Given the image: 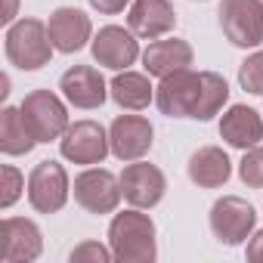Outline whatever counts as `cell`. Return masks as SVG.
Here are the masks:
<instances>
[{"instance_id": "obj_4", "label": "cell", "mask_w": 263, "mask_h": 263, "mask_svg": "<svg viewBox=\"0 0 263 263\" xmlns=\"http://www.w3.org/2000/svg\"><path fill=\"white\" fill-rule=\"evenodd\" d=\"M220 28L235 47H260L263 44V4L260 0H223Z\"/></svg>"}, {"instance_id": "obj_18", "label": "cell", "mask_w": 263, "mask_h": 263, "mask_svg": "<svg viewBox=\"0 0 263 263\" xmlns=\"http://www.w3.org/2000/svg\"><path fill=\"white\" fill-rule=\"evenodd\" d=\"M143 65L152 78H167L180 68L192 65V47L180 37H167V41H155L149 44V50L143 53Z\"/></svg>"}, {"instance_id": "obj_21", "label": "cell", "mask_w": 263, "mask_h": 263, "mask_svg": "<svg viewBox=\"0 0 263 263\" xmlns=\"http://www.w3.org/2000/svg\"><path fill=\"white\" fill-rule=\"evenodd\" d=\"M34 137L28 134V127L22 121V108H4V115H0V149H4L7 155H25L34 149Z\"/></svg>"}, {"instance_id": "obj_16", "label": "cell", "mask_w": 263, "mask_h": 263, "mask_svg": "<svg viewBox=\"0 0 263 263\" xmlns=\"http://www.w3.org/2000/svg\"><path fill=\"white\" fill-rule=\"evenodd\" d=\"M50 41L59 53H78L90 41V19L74 7H59L47 22Z\"/></svg>"}, {"instance_id": "obj_19", "label": "cell", "mask_w": 263, "mask_h": 263, "mask_svg": "<svg viewBox=\"0 0 263 263\" xmlns=\"http://www.w3.org/2000/svg\"><path fill=\"white\" fill-rule=\"evenodd\" d=\"M232 167H229V158L223 149L217 146H204L198 149L192 158H189V180L201 189H217L229 180Z\"/></svg>"}, {"instance_id": "obj_25", "label": "cell", "mask_w": 263, "mask_h": 263, "mask_svg": "<svg viewBox=\"0 0 263 263\" xmlns=\"http://www.w3.org/2000/svg\"><path fill=\"white\" fill-rule=\"evenodd\" d=\"M22 192V174L13 164H4V192H0V204L10 208Z\"/></svg>"}, {"instance_id": "obj_2", "label": "cell", "mask_w": 263, "mask_h": 263, "mask_svg": "<svg viewBox=\"0 0 263 263\" xmlns=\"http://www.w3.org/2000/svg\"><path fill=\"white\" fill-rule=\"evenodd\" d=\"M53 50L56 47L41 19H22V22L10 25V31H7V59L22 71H37V68L50 65Z\"/></svg>"}, {"instance_id": "obj_20", "label": "cell", "mask_w": 263, "mask_h": 263, "mask_svg": "<svg viewBox=\"0 0 263 263\" xmlns=\"http://www.w3.org/2000/svg\"><path fill=\"white\" fill-rule=\"evenodd\" d=\"M152 84L146 74H137V71H124L111 81V99L121 105V108H130V111H140L152 102Z\"/></svg>"}, {"instance_id": "obj_13", "label": "cell", "mask_w": 263, "mask_h": 263, "mask_svg": "<svg viewBox=\"0 0 263 263\" xmlns=\"http://www.w3.org/2000/svg\"><path fill=\"white\" fill-rule=\"evenodd\" d=\"M140 56V44H137V34L130 28H118V25H105L96 37H93V59L105 68H127L134 65Z\"/></svg>"}, {"instance_id": "obj_9", "label": "cell", "mask_w": 263, "mask_h": 263, "mask_svg": "<svg viewBox=\"0 0 263 263\" xmlns=\"http://www.w3.org/2000/svg\"><path fill=\"white\" fill-rule=\"evenodd\" d=\"M254 223H257V214L245 198L226 195L211 208V229L223 245H241L254 229Z\"/></svg>"}, {"instance_id": "obj_24", "label": "cell", "mask_w": 263, "mask_h": 263, "mask_svg": "<svg viewBox=\"0 0 263 263\" xmlns=\"http://www.w3.org/2000/svg\"><path fill=\"white\" fill-rule=\"evenodd\" d=\"M238 81H241V87H245L248 93L263 96V50L254 53V56H248V59L241 62V68H238Z\"/></svg>"}, {"instance_id": "obj_26", "label": "cell", "mask_w": 263, "mask_h": 263, "mask_svg": "<svg viewBox=\"0 0 263 263\" xmlns=\"http://www.w3.org/2000/svg\"><path fill=\"white\" fill-rule=\"evenodd\" d=\"M115 254L111 251H105L99 241H84L81 248H74L71 251V263H81V260H93V263H108Z\"/></svg>"}, {"instance_id": "obj_12", "label": "cell", "mask_w": 263, "mask_h": 263, "mask_svg": "<svg viewBox=\"0 0 263 263\" xmlns=\"http://www.w3.org/2000/svg\"><path fill=\"white\" fill-rule=\"evenodd\" d=\"M41 229L31 220L7 217L0 223V260L4 263H25L41 254Z\"/></svg>"}, {"instance_id": "obj_1", "label": "cell", "mask_w": 263, "mask_h": 263, "mask_svg": "<svg viewBox=\"0 0 263 263\" xmlns=\"http://www.w3.org/2000/svg\"><path fill=\"white\" fill-rule=\"evenodd\" d=\"M108 241L115 260L124 263H152L155 260V223L140 211H124L108 226Z\"/></svg>"}, {"instance_id": "obj_10", "label": "cell", "mask_w": 263, "mask_h": 263, "mask_svg": "<svg viewBox=\"0 0 263 263\" xmlns=\"http://www.w3.org/2000/svg\"><path fill=\"white\" fill-rule=\"evenodd\" d=\"M111 143L96 121H78L62 134V155L74 164H102Z\"/></svg>"}, {"instance_id": "obj_17", "label": "cell", "mask_w": 263, "mask_h": 263, "mask_svg": "<svg viewBox=\"0 0 263 263\" xmlns=\"http://www.w3.org/2000/svg\"><path fill=\"white\" fill-rule=\"evenodd\" d=\"M220 137L232 149H251L263 140V121L248 105H232L220 121Z\"/></svg>"}, {"instance_id": "obj_15", "label": "cell", "mask_w": 263, "mask_h": 263, "mask_svg": "<svg viewBox=\"0 0 263 263\" xmlns=\"http://www.w3.org/2000/svg\"><path fill=\"white\" fill-rule=\"evenodd\" d=\"M59 90L78 108H99L105 102V81L93 65H74L62 74Z\"/></svg>"}, {"instance_id": "obj_22", "label": "cell", "mask_w": 263, "mask_h": 263, "mask_svg": "<svg viewBox=\"0 0 263 263\" xmlns=\"http://www.w3.org/2000/svg\"><path fill=\"white\" fill-rule=\"evenodd\" d=\"M226 99H229V87H226V81H223L217 71H201V90H198V105H195L192 118H198V121H211V118L223 108Z\"/></svg>"}, {"instance_id": "obj_27", "label": "cell", "mask_w": 263, "mask_h": 263, "mask_svg": "<svg viewBox=\"0 0 263 263\" xmlns=\"http://www.w3.org/2000/svg\"><path fill=\"white\" fill-rule=\"evenodd\" d=\"M127 4H130V0H90V7H93V10H99V13H105V16L121 13Z\"/></svg>"}, {"instance_id": "obj_5", "label": "cell", "mask_w": 263, "mask_h": 263, "mask_svg": "<svg viewBox=\"0 0 263 263\" xmlns=\"http://www.w3.org/2000/svg\"><path fill=\"white\" fill-rule=\"evenodd\" d=\"M121 195V180L105 167H90L74 177V201L90 214H111Z\"/></svg>"}, {"instance_id": "obj_8", "label": "cell", "mask_w": 263, "mask_h": 263, "mask_svg": "<svg viewBox=\"0 0 263 263\" xmlns=\"http://www.w3.org/2000/svg\"><path fill=\"white\" fill-rule=\"evenodd\" d=\"M152 137H155V130L149 118L143 115H121L111 121V130H108L111 152L121 161H140L152 149Z\"/></svg>"}, {"instance_id": "obj_6", "label": "cell", "mask_w": 263, "mask_h": 263, "mask_svg": "<svg viewBox=\"0 0 263 263\" xmlns=\"http://www.w3.org/2000/svg\"><path fill=\"white\" fill-rule=\"evenodd\" d=\"M198 90H201V74L180 68V71L161 78L155 102L167 118H192V111L198 105Z\"/></svg>"}, {"instance_id": "obj_3", "label": "cell", "mask_w": 263, "mask_h": 263, "mask_svg": "<svg viewBox=\"0 0 263 263\" xmlns=\"http://www.w3.org/2000/svg\"><path fill=\"white\" fill-rule=\"evenodd\" d=\"M22 121L37 143H50L68 130V111L50 90H31L22 99Z\"/></svg>"}, {"instance_id": "obj_14", "label": "cell", "mask_w": 263, "mask_h": 263, "mask_svg": "<svg viewBox=\"0 0 263 263\" xmlns=\"http://www.w3.org/2000/svg\"><path fill=\"white\" fill-rule=\"evenodd\" d=\"M127 25H130V31H134L137 37L158 41L161 34L174 31L177 13H174V7L167 4V0H134Z\"/></svg>"}, {"instance_id": "obj_7", "label": "cell", "mask_w": 263, "mask_h": 263, "mask_svg": "<svg viewBox=\"0 0 263 263\" xmlns=\"http://www.w3.org/2000/svg\"><path fill=\"white\" fill-rule=\"evenodd\" d=\"M68 198V177L59 161H41L28 177V201L41 214H56Z\"/></svg>"}, {"instance_id": "obj_28", "label": "cell", "mask_w": 263, "mask_h": 263, "mask_svg": "<svg viewBox=\"0 0 263 263\" xmlns=\"http://www.w3.org/2000/svg\"><path fill=\"white\" fill-rule=\"evenodd\" d=\"M248 260H257V263H263V229L251 238V245H248Z\"/></svg>"}, {"instance_id": "obj_29", "label": "cell", "mask_w": 263, "mask_h": 263, "mask_svg": "<svg viewBox=\"0 0 263 263\" xmlns=\"http://www.w3.org/2000/svg\"><path fill=\"white\" fill-rule=\"evenodd\" d=\"M13 16H16V0H7V10H4V16H0V22L10 25V22H13Z\"/></svg>"}, {"instance_id": "obj_11", "label": "cell", "mask_w": 263, "mask_h": 263, "mask_svg": "<svg viewBox=\"0 0 263 263\" xmlns=\"http://www.w3.org/2000/svg\"><path fill=\"white\" fill-rule=\"evenodd\" d=\"M164 189H167V180L155 164L134 161L121 174V192L134 208H155L164 198Z\"/></svg>"}, {"instance_id": "obj_23", "label": "cell", "mask_w": 263, "mask_h": 263, "mask_svg": "<svg viewBox=\"0 0 263 263\" xmlns=\"http://www.w3.org/2000/svg\"><path fill=\"white\" fill-rule=\"evenodd\" d=\"M238 177L254 186V189H263V146H251L245 149V158L238 164Z\"/></svg>"}]
</instances>
